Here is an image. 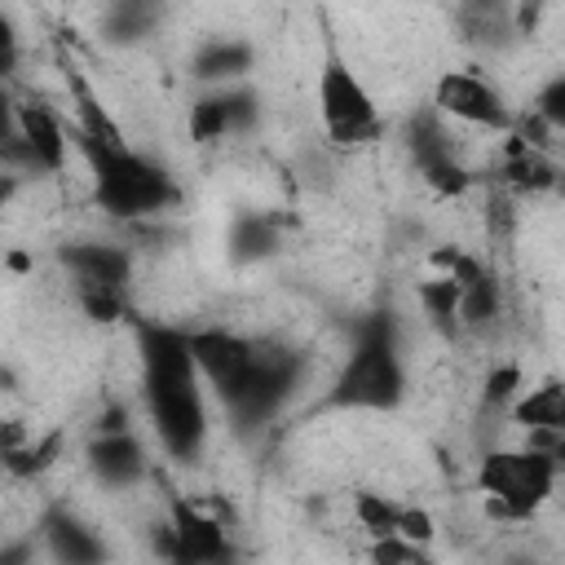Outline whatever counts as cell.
I'll list each match as a JSON object with an SVG mask.
<instances>
[{
	"mask_svg": "<svg viewBox=\"0 0 565 565\" xmlns=\"http://www.w3.org/2000/svg\"><path fill=\"white\" fill-rule=\"evenodd\" d=\"M190 349L212 388L225 424L238 437H260L274 428L296 393L309 380V349L260 335V331H230V327H190Z\"/></svg>",
	"mask_w": 565,
	"mask_h": 565,
	"instance_id": "6da1fadb",
	"label": "cell"
},
{
	"mask_svg": "<svg viewBox=\"0 0 565 565\" xmlns=\"http://www.w3.org/2000/svg\"><path fill=\"white\" fill-rule=\"evenodd\" d=\"M66 84L75 97V115L66 128H71V146L88 168L97 212H106L110 221H150L177 212L185 203L177 172L124 137V128L110 119V110L97 102V93L79 71H71Z\"/></svg>",
	"mask_w": 565,
	"mask_h": 565,
	"instance_id": "7a4b0ae2",
	"label": "cell"
},
{
	"mask_svg": "<svg viewBox=\"0 0 565 565\" xmlns=\"http://www.w3.org/2000/svg\"><path fill=\"white\" fill-rule=\"evenodd\" d=\"M132 344L141 362V402L154 441L168 459L194 463L207 446V384L190 349V327L132 318Z\"/></svg>",
	"mask_w": 565,
	"mask_h": 565,
	"instance_id": "3957f363",
	"label": "cell"
},
{
	"mask_svg": "<svg viewBox=\"0 0 565 565\" xmlns=\"http://www.w3.org/2000/svg\"><path fill=\"white\" fill-rule=\"evenodd\" d=\"M411 375H406V340L402 318L393 305H380L353 322L349 349L327 384V393L313 402V411H366L388 415L406 402Z\"/></svg>",
	"mask_w": 565,
	"mask_h": 565,
	"instance_id": "277c9868",
	"label": "cell"
},
{
	"mask_svg": "<svg viewBox=\"0 0 565 565\" xmlns=\"http://www.w3.org/2000/svg\"><path fill=\"white\" fill-rule=\"evenodd\" d=\"M322 35H327L322 40V62H318V79H313L322 137L335 150H362V146L384 137V110L371 97V88L362 84V75L344 62V53L331 40V31H322Z\"/></svg>",
	"mask_w": 565,
	"mask_h": 565,
	"instance_id": "5b68a950",
	"label": "cell"
},
{
	"mask_svg": "<svg viewBox=\"0 0 565 565\" xmlns=\"http://www.w3.org/2000/svg\"><path fill=\"white\" fill-rule=\"evenodd\" d=\"M561 481V455L539 446L486 450L477 468V490L486 494V512L494 521H530Z\"/></svg>",
	"mask_w": 565,
	"mask_h": 565,
	"instance_id": "8992f818",
	"label": "cell"
},
{
	"mask_svg": "<svg viewBox=\"0 0 565 565\" xmlns=\"http://www.w3.org/2000/svg\"><path fill=\"white\" fill-rule=\"evenodd\" d=\"M57 265L71 278L79 309L93 322H115L128 313V282H132V252L110 238H71L57 247Z\"/></svg>",
	"mask_w": 565,
	"mask_h": 565,
	"instance_id": "52a82bcc",
	"label": "cell"
},
{
	"mask_svg": "<svg viewBox=\"0 0 565 565\" xmlns=\"http://www.w3.org/2000/svg\"><path fill=\"white\" fill-rule=\"evenodd\" d=\"M406 154L415 163V172L424 177V185L441 199H455L472 185V168L463 163L459 146H455V132H450V119L428 102L419 106L411 119H406Z\"/></svg>",
	"mask_w": 565,
	"mask_h": 565,
	"instance_id": "ba28073f",
	"label": "cell"
},
{
	"mask_svg": "<svg viewBox=\"0 0 565 565\" xmlns=\"http://www.w3.org/2000/svg\"><path fill=\"white\" fill-rule=\"evenodd\" d=\"M71 159V128L66 119L44 102H18V132L0 163H9L22 177H62Z\"/></svg>",
	"mask_w": 565,
	"mask_h": 565,
	"instance_id": "9c48e42d",
	"label": "cell"
},
{
	"mask_svg": "<svg viewBox=\"0 0 565 565\" xmlns=\"http://www.w3.org/2000/svg\"><path fill=\"white\" fill-rule=\"evenodd\" d=\"M433 106L450 124H468V128H486V132H516V119H521L508 106V97L481 71H468V66H450L437 75Z\"/></svg>",
	"mask_w": 565,
	"mask_h": 565,
	"instance_id": "30bf717a",
	"label": "cell"
},
{
	"mask_svg": "<svg viewBox=\"0 0 565 565\" xmlns=\"http://www.w3.org/2000/svg\"><path fill=\"white\" fill-rule=\"evenodd\" d=\"M265 106H260V93L252 79H238V84H212L203 88L194 102H190V141L199 146H212V141H225V137H243V132H256Z\"/></svg>",
	"mask_w": 565,
	"mask_h": 565,
	"instance_id": "8fae6325",
	"label": "cell"
},
{
	"mask_svg": "<svg viewBox=\"0 0 565 565\" xmlns=\"http://www.w3.org/2000/svg\"><path fill=\"white\" fill-rule=\"evenodd\" d=\"M168 561L181 565H216V561H234V543L230 530L221 525L216 512L199 508L194 499H172L168 508V525H163V547Z\"/></svg>",
	"mask_w": 565,
	"mask_h": 565,
	"instance_id": "7c38bea8",
	"label": "cell"
},
{
	"mask_svg": "<svg viewBox=\"0 0 565 565\" xmlns=\"http://www.w3.org/2000/svg\"><path fill=\"white\" fill-rule=\"evenodd\" d=\"M428 260L459 282V331H486V327L499 322V313H503V282H499V274L481 256H472L463 247H437Z\"/></svg>",
	"mask_w": 565,
	"mask_h": 565,
	"instance_id": "4fadbf2b",
	"label": "cell"
},
{
	"mask_svg": "<svg viewBox=\"0 0 565 565\" xmlns=\"http://www.w3.org/2000/svg\"><path fill=\"white\" fill-rule=\"evenodd\" d=\"M84 468L102 490L128 494L150 477V455L137 428H93L84 441Z\"/></svg>",
	"mask_w": 565,
	"mask_h": 565,
	"instance_id": "5bb4252c",
	"label": "cell"
},
{
	"mask_svg": "<svg viewBox=\"0 0 565 565\" xmlns=\"http://www.w3.org/2000/svg\"><path fill=\"white\" fill-rule=\"evenodd\" d=\"M40 543L53 561H66V565H97L110 556V543L97 534L93 521H84L71 503H44L40 512Z\"/></svg>",
	"mask_w": 565,
	"mask_h": 565,
	"instance_id": "9a60e30c",
	"label": "cell"
},
{
	"mask_svg": "<svg viewBox=\"0 0 565 565\" xmlns=\"http://www.w3.org/2000/svg\"><path fill=\"white\" fill-rule=\"evenodd\" d=\"M455 31L477 53H508L521 40L516 0H455Z\"/></svg>",
	"mask_w": 565,
	"mask_h": 565,
	"instance_id": "2e32d148",
	"label": "cell"
},
{
	"mask_svg": "<svg viewBox=\"0 0 565 565\" xmlns=\"http://www.w3.org/2000/svg\"><path fill=\"white\" fill-rule=\"evenodd\" d=\"M287 247V225L274 207H238L225 230V256L230 265H265Z\"/></svg>",
	"mask_w": 565,
	"mask_h": 565,
	"instance_id": "e0dca14e",
	"label": "cell"
},
{
	"mask_svg": "<svg viewBox=\"0 0 565 565\" xmlns=\"http://www.w3.org/2000/svg\"><path fill=\"white\" fill-rule=\"evenodd\" d=\"M190 79L199 88H212V84H238V79H252L256 71V44L243 40V35H203L185 62Z\"/></svg>",
	"mask_w": 565,
	"mask_h": 565,
	"instance_id": "ac0fdd59",
	"label": "cell"
},
{
	"mask_svg": "<svg viewBox=\"0 0 565 565\" xmlns=\"http://www.w3.org/2000/svg\"><path fill=\"white\" fill-rule=\"evenodd\" d=\"M168 9L172 0H106L97 18V35L110 49H137L159 35V26L168 22Z\"/></svg>",
	"mask_w": 565,
	"mask_h": 565,
	"instance_id": "d6986e66",
	"label": "cell"
},
{
	"mask_svg": "<svg viewBox=\"0 0 565 565\" xmlns=\"http://www.w3.org/2000/svg\"><path fill=\"white\" fill-rule=\"evenodd\" d=\"M353 512H358V521L380 539V534H406V539H428L433 534V521H428V512H419V508H411V503H397V499H388V494H358L353 499Z\"/></svg>",
	"mask_w": 565,
	"mask_h": 565,
	"instance_id": "ffe728a7",
	"label": "cell"
},
{
	"mask_svg": "<svg viewBox=\"0 0 565 565\" xmlns=\"http://www.w3.org/2000/svg\"><path fill=\"white\" fill-rule=\"evenodd\" d=\"M62 446H66V433L62 428H53L44 437H22V441H13V446L0 450V468L13 481H35V477H44L62 459Z\"/></svg>",
	"mask_w": 565,
	"mask_h": 565,
	"instance_id": "44dd1931",
	"label": "cell"
},
{
	"mask_svg": "<svg viewBox=\"0 0 565 565\" xmlns=\"http://www.w3.org/2000/svg\"><path fill=\"white\" fill-rule=\"evenodd\" d=\"M512 424H521L525 433L530 428H565V384L556 375H547L539 388L530 393H516L512 406H508Z\"/></svg>",
	"mask_w": 565,
	"mask_h": 565,
	"instance_id": "7402d4cb",
	"label": "cell"
},
{
	"mask_svg": "<svg viewBox=\"0 0 565 565\" xmlns=\"http://www.w3.org/2000/svg\"><path fill=\"white\" fill-rule=\"evenodd\" d=\"M419 305H424V313H428L437 335H446V340L459 335V282L446 269L437 278L419 282Z\"/></svg>",
	"mask_w": 565,
	"mask_h": 565,
	"instance_id": "603a6c76",
	"label": "cell"
},
{
	"mask_svg": "<svg viewBox=\"0 0 565 565\" xmlns=\"http://www.w3.org/2000/svg\"><path fill=\"white\" fill-rule=\"evenodd\" d=\"M530 119H539L547 132H561V128H565V75H552V79L534 93Z\"/></svg>",
	"mask_w": 565,
	"mask_h": 565,
	"instance_id": "cb8c5ba5",
	"label": "cell"
},
{
	"mask_svg": "<svg viewBox=\"0 0 565 565\" xmlns=\"http://www.w3.org/2000/svg\"><path fill=\"white\" fill-rule=\"evenodd\" d=\"M516 393H521V366H516V362H503V366H494V371L486 375L481 411H486V415H490V411H508Z\"/></svg>",
	"mask_w": 565,
	"mask_h": 565,
	"instance_id": "d4e9b609",
	"label": "cell"
},
{
	"mask_svg": "<svg viewBox=\"0 0 565 565\" xmlns=\"http://www.w3.org/2000/svg\"><path fill=\"white\" fill-rule=\"evenodd\" d=\"M371 556L375 561H428V552H424V543L419 539H406V534H380L375 543H371Z\"/></svg>",
	"mask_w": 565,
	"mask_h": 565,
	"instance_id": "484cf974",
	"label": "cell"
},
{
	"mask_svg": "<svg viewBox=\"0 0 565 565\" xmlns=\"http://www.w3.org/2000/svg\"><path fill=\"white\" fill-rule=\"evenodd\" d=\"M18 62H22V40H18L13 18L0 9V88H4V79L18 71Z\"/></svg>",
	"mask_w": 565,
	"mask_h": 565,
	"instance_id": "4316f807",
	"label": "cell"
},
{
	"mask_svg": "<svg viewBox=\"0 0 565 565\" xmlns=\"http://www.w3.org/2000/svg\"><path fill=\"white\" fill-rule=\"evenodd\" d=\"M13 132H18V102H13V97L0 88V154L9 150Z\"/></svg>",
	"mask_w": 565,
	"mask_h": 565,
	"instance_id": "83f0119b",
	"label": "cell"
},
{
	"mask_svg": "<svg viewBox=\"0 0 565 565\" xmlns=\"http://www.w3.org/2000/svg\"><path fill=\"white\" fill-rule=\"evenodd\" d=\"M93 428H132V411H128L124 402H110V406L93 419Z\"/></svg>",
	"mask_w": 565,
	"mask_h": 565,
	"instance_id": "f1b7e54d",
	"label": "cell"
}]
</instances>
